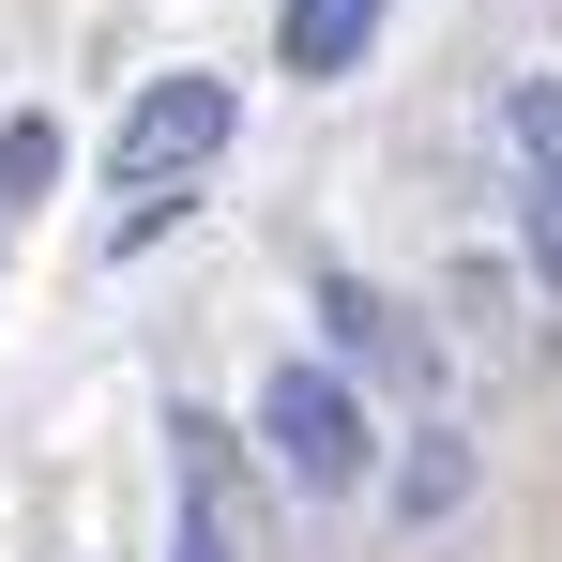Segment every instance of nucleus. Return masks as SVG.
Returning a JSON list of instances; mask_svg holds the SVG:
<instances>
[{
	"label": "nucleus",
	"mask_w": 562,
	"mask_h": 562,
	"mask_svg": "<svg viewBox=\"0 0 562 562\" xmlns=\"http://www.w3.org/2000/svg\"><path fill=\"white\" fill-rule=\"evenodd\" d=\"M259 441H274V471L304 486V502H350L380 471V441H366V395H350V366L319 350V366H274L259 380Z\"/></svg>",
	"instance_id": "1"
},
{
	"label": "nucleus",
	"mask_w": 562,
	"mask_h": 562,
	"mask_svg": "<svg viewBox=\"0 0 562 562\" xmlns=\"http://www.w3.org/2000/svg\"><path fill=\"white\" fill-rule=\"evenodd\" d=\"M228 122H244V92H228V77H153V92L122 106V137H106L122 198H153V183H183V168H213V153H228Z\"/></svg>",
	"instance_id": "2"
},
{
	"label": "nucleus",
	"mask_w": 562,
	"mask_h": 562,
	"mask_svg": "<svg viewBox=\"0 0 562 562\" xmlns=\"http://www.w3.org/2000/svg\"><path fill=\"white\" fill-rule=\"evenodd\" d=\"M319 335H335V366H366V380H395V395H411V411H426V395H441V335H426V319H411V304H380V289H319Z\"/></svg>",
	"instance_id": "3"
},
{
	"label": "nucleus",
	"mask_w": 562,
	"mask_h": 562,
	"mask_svg": "<svg viewBox=\"0 0 562 562\" xmlns=\"http://www.w3.org/2000/svg\"><path fill=\"white\" fill-rule=\"evenodd\" d=\"M168 441H183V548L168 562H244V532H228V441H213V426H168Z\"/></svg>",
	"instance_id": "4"
},
{
	"label": "nucleus",
	"mask_w": 562,
	"mask_h": 562,
	"mask_svg": "<svg viewBox=\"0 0 562 562\" xmlns=\"http://www.w3.org/2000/svg\"><path fill=\"white\" fill-rule=\"evenodd\" d=\"M380 502H395V532H441V517L471 502V441H457V426H411V457H395Z\"/></svg>",
	"instance_id": "5"
},
{
	"label": "nucleus",
	"mask_w": 562,
	"mask_h": 562,
	"mask_svg": "<svg viewBox=\"0 0 562 562\" xmlns=\"http://www.w3.org/2000/svg\"><path fill=\"white\" fill-rule=\"evenodd\" d=\"M380 15H395V0H289V77H350V61H366L380 46Z\"/></svg>",
	"instance_id": "6"
},
{
	"label": "nucleus",
	"mask_w": 562,
	"mask_h": 562,
	"mask_svg": "<svg viewBox=\"0 0 562 562\" xmlns=\"http://www.w3.org/2000/svg\"><path fill=\"white\" fill-rule=\"evenodd\" d=\"M502 153H517V183H562V77H532L502 106Z\"/></svg>",
	"instance_id": "7"
},
{
	"label": "nucleus",
	"mask_w": 562,
	"mask_h": 562,
	"mask_svg": "<svg viewBox=\"0 0 562 562\" xmlns=\"http://www.w3.org/2000/svg\"><path fill=\"white\" fill-rule=\"evenodd\" d=\"M46 168H61V122H0V198H31Z\"/></svg>",
	"instance_id": "8"
},
{
	"label": "nucleus",
	"mask_w": 562,
	"mask_h": 562,
	"mask_svg": "<svg viewBox=\"0 0 562 562\" xmlns=\"http://www.w3.org/2000/svg\"><path fill=\"white\" fill-rule=\"evenodd\" d=\"M517 213H532V274L562 289V183H532V198H517Z\"/></svg>",
	"instance_id": "9"
}]
</instances>
